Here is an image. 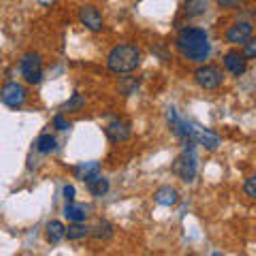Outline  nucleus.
<instances>
[{"mask_svg": "<svg viewBox=\"0 0 256 256\" xmlns=\"http://www.w3.org/2000/svg\"><path fill=\"white\" fill-rule=\"evenodd\" d=\"M79 22H82L84 26L88 30H92V32H102V28H105V20H102L100 11L96 9V6H92V4L84 6V9L79 11Z\"/></svg>", "mask_w": 256, "mask_h": 256, "instance_id": "6e6552de", "label": "nucleus"}, {"mask_svg": "<svg viewBox=\"0 0 256 256\" xmlns=\"http://www.w3.org/2000/svg\"><path fill=\"white\" fill-rule=\"evenodd\" d=\"M190 139L196 143V146H203L205 150H218L220 148V137L216 134L214 130H207V128L201 126H192V132H190Z\"/></svg>", "mask_w": 256, "mask_h": 256, "instance_id": "0eeeda50", "label": "nucleus"}, {"mask_svg": "<svg viewBox=\"0 0 256 256\" xmlns=\"http://www.w3.org/2000/svg\"><path fill=\"white\" fill-rule=\"evenodd\" d=\"M38 2H41L43 6H52V4L56 2V0H38Z\"/></svg>", "mask_w": 256, "mask_h": 256, "instance_id": "cd10ccee", "label": "nucleus"}, {"mask_svg": "<svg viewBox=\"0 0 256 256\" xmlns=\"http://www.w3.org/2000/svg\"><path fill=\"white\" fill-rule=\"evenodd\" d=\"M252 34H254V26L250 22H237V24H233V26L228 28L226 41L230 45H244L248 38H252Z\"/></svg>", "mask_w": 256, "mask_h": 256, "instance_id": "1a4fd4ad", "label": "nucleus"}, {"mask_svg": "<svg viewBox=\"0 0 256 256\" xmlns=\"http://www.w3.org/2000/svg\"><path fill=\"white\" fill-rule=\"evenodd\" d=\"M178 45L180 54L184 56L186 60L190 62H196L201 64L210 58L212 54V43H210V36H207V32L201 30V28H184L180 30L178 34Z\"/></svg>", "mask_w": 256, "mask_h": 256, "instance_id": "f257e3e1", "label": "nucleus"}, {"mask_svg": "<svg viewBox=\"0 0 256 256\" xmlns=\"http://www.w3.org/2000/svg\"><path fill=\"white\" fill-rule=\"evenodd\" d=\"M194 82L203 90H218L224 82V73L218 66H214V64H205V66H198L194 70Z\"/></svg>", "mask_w": 256, "mask_h": 256, "instance_id": "39448f33", "label": "nucleus"}, {"mask_svg": "<svg viewBox=\"0 0 256 256\" xmlns=\"http://www.w3.org/2000/svg\"><path fill=\"white\" fill-rule=\"evenodd\" d=\"M216 2H218L222 9H235V6L248 2V0H216Z\"/></svg>", "mask_w": 256, "mask_h": 256, "instance_id": "393cba45", "label": "nucleus"}, {"mask_svg": "<svg viewBox=\"0 0 256 256\" xmlns=\"http://www.w3.org/2000/svg\"><path fill=\"white\" fill-rule=\"evenodd\" d=\"M62 194H64V198H66V203H73L75 201V188L73 186H64Z\"/></svg>", "mask_w": 256, "mask_h": 256, "instance_id": "bb28decb", "label": "nucleus"}, {"mask_svg": "<svg viewBox=\"0 0 256 256\" xmlns=\"http://www.w3.org/2000/svg\"><path fill=\"white\" fill-rule=\"evenodd\" d=\"M244 58L246 60H254L256 58V41L254 38H248L244 43Z\"/></svg>", "mask_w": 256, "mask_h": 256, "instance_id": "5701e85b", "label": "nucleus"}, {"mask_svg": "<svg viewBox=\"0 0 256 256\" xmlns=\"http://www.w3.org/2000/svg\"><path fill=\"white\" fill-rule=\"evenodd\" d=\"M84 107H86V96L79 94V92H75V94L66 100V105H64V111H66V114H79V111H84Z\"/></svg>", "mask_w": 256, "mask_h": 256, "instance_id": "412c9836", "label": "nucleus"}, {"mask_svg": "<svg viewBox=\"0 0 256 256\" xmlns=\"http://www.w3.org/2000/svg\"><path fill=\"white\" fill-rule=\"evenodd\" d=\"M139 86H141V82L137 77H124L122 82H120V92H122L124 96H130V94H134L139 90Z\"/></svg>", "mask_w": 256, "mask_h": 256, "instance_id": "4be33fe9", "label": "nucleus"}, {"mask_svg": "<svg viewBox=\"0 0 256 256\" xmlns=\"http://www.w3.org/2000/svg\"><path fill=\"white\" fill-rule=\"evenodd\" d=\"M207 11H210V0H186L184 2V15L190 20L201 18Z\"/></svg>", "mask_w": 256, "mask_h": 256, "instance_id": "2eb2a0df", "label": "nucleus"}, {"mask_svg": "<svg viewBox=\"0 0 256 256\" xmlns=\"http://www.w3.org/2000/svg\"><path fill=\"white\" fill-rule=\"evenodd\" d=\"M154 201L158 205H162V207H173V205H178V201H180V192L175 190L173 186H162V188L156 190Z\"/></svg>", "mask_w": 256, "mask_h": 256, "instance_id": "ddd939ff", "label": "nucleus"}, {"mask_svg": "<svg viewBox=\"0 0 256 256\" xmlns=\"http://www.w3.org/2000/svg\"><path fill=\"white\" fill-rule=\"evenodd\" d=\"M0 100L9 109H20L24 102H26V90H24V86H20L18 82H9L0 90Z\"/></svg>", "mask_w": 256, "mask_h": 256, "instance_id": "423d86ee", "label": "nucleus"}, {"mask_svg": "<svg viewBox=\"0 0 256 256\" xmlns=\"http://www.w3.org/2000/svg\"><path fill=\"white\" fill-rule=\"evenodd\" d=\"M64 216H66L70 222H86V218H88V207L86 205H77L75 201L73 203H66V207H64Z\"/></svg>", "mask_w": 256, "mask_h": 256, "instance_id": "f3484780", "label": "nucleus"}, {"mask_svg": "<svg viewBox=\"0 0 256 256\" xmlns=\"http://www.w3.org/2000/svg\"><path fill=\"white\" fill-rule=\"evenodd\" d=\"M88 190H90L92 196H105L109 192V180L98 175V178H94L92 182H88Z\"/></svg>", "mask_w": 256, "mask_h": 256, "instance_id": "6ab92c4d", "label": "nucleus"}, {"mask_svg": "<svg viewBox=\"0 0 256 256\" xmlns=\"http://www.w3.org/2000/svg\"><path fill=\"white\" fill-rule=\"evenodd\" d=\"M45 235L52 246H58L60 242H64V237H66V226H64L60 220H52V222H47V226H45Z\"/></svg>", "mask_w": 256, "mask_h": 256, "instance_id": "4468645a", "label": "nucleus"}, {"mask_svg": "<svg viewBox=\"0 0 256 256\" xmlns=\"http://www.w3.org/2000/svg\"><path fill=\"white\" fill-rule=\"evenodd\" d=\"M22 75L30 86H38L43 82V58L36 52H30L22 58Z\"/></svg>", "mask_w": 256, "mask_h": 256, "instance_id": "7ed1b4c3", "label": "nucleus"}, {"mask_svg": "<svg viewBox=\"0 0 256 256\" xmlns=\"http://www.w3.org/2000/svg\"><path fill=\"white\" fill-rule=\"evenodd\" d=\"M196 171H198V166H196V156H194V152L184 150V154L173 162V173L178 175L182 182L192 184V182H194V178H196Z\"/></svg>", "mask_w": 256, "mask_h": 256, "instance_id": "20e7f679", "label": "nucleus"}, {"mask_svg": "<svg viewBox=\"0 0 256 256\" xmlns=\"http://www.w3.org/2000/svg\"><path fill=\"white\" fill-rule=\"evenodd\" d=\"M105 132L111 143H124L130 139V124L124 122V120H114V122L107 124Z\"/></svg>", "mask_w": 256, "mask_h": 256, "instance_id": "9d476101", "label": "nucleus"}, {"mask_svg": "<svg viewBox=\"0 0 256 256\" xmlns=\"http://www.w3.org/2000/svg\"><path fill=\"white\" fill-rule=\"evenodd\" d=\"M86 237H90V228L82 222H73L66 228V237L64 239H68V242H82V239H86Z\"/></svg>", "mask_w": 256, "mask_h": 256, "instance_id": "a211bd4d", "label": "nucleus"}, {"mask_svg": "<svg viewBox=\"0 0 256 256\" xmlns=\"http://www.w3.org/2000/svg\"><path fill=\"white\" fill-rule=\"evenodd\" d=\"M141 64V52L137 45L132 43H120L109 52L107 68L116 75H128L137 70Z\"/></svg>", "mask_w": 256, "mask_h": 256, "instance_id": "f03ea898", "label": "nucleus"}, {"mask_svg": "<svg viewBox=\"0 0 256 256\" xmlns=\"http://www.w3.org/2000/svg\"><path fill=\"white\" fill-rule=\"evenodd\" d=\"M54 126L58 128V130H68V128H70V124L66 122V120H64V116H62V114H58V116L54 118Z\"/></svg>", "mask_w": 256, "mask_h": 256, "instance_id": "a878e982", "label": "nucleus"}, {"mask_svg": "<svg viewBox=\"0 0 256 256\" xmlns=\"http://www.w3.org/2000/svg\"><path fill=\"white\" fill-rule=\"evenodd\" d=\"M56 148H58V141L50 132H45L36 139V152H41V154H52V152H56Z\"/></svg>", "mask_w": 256, "mask_h": 256, "instance_id": "aec40b11", "label": "nucleus"}, {"mask_svg": "<svg viewBox=\"0 0 256 256\" xmlns=\"http://www.w3.org/2000/svg\"><path fill=\"white\" fill-rule=\"evenodd\" d=\"M90 235L94 239H98V242H109V239L116 235V228H114V224L111 222L100 220V222H96L94 228H90Z\"/></svg>", "mask_w": 256, "mask_h": 256, "instance_id": "dca6fc26", "label": "nucleus"}, {"mask_svg": "<svg viewBox=\"0 0 256 256\" xmlns=\"http://www.w3.org/2000/svg\"><path fill=\"white\" fill-rule=\"evenodd\" d=\"M224 66H226V70L233 77H242L248 68V60L244 58L242 52H228L224 56Z\"/></svg>", "mask_w": 256, "mask_h": 256, "instance_id": "9b49d317", "label": "nucleus"}, {"mask_svg": "<svg viewBox=\"0 0 256 256\" xmlns=\"http://www.w3.org/2000/svg\"><path fill=\"white\" fill-rule=\"evenodd\" d=\"M73 173H75V178L77 180H82V182H92L94 178H98L100 175V162H79L75 169H73Z\"/></svg>", "mask_w": 256, "mask_h": 256, "instance_id": "f8f14e48", "label": "nucleus"}, {"mask_svg": "<svg viewBox=\"0 0 256 256\" xmlns=\"http://www.w3.org/2000/svg\"><path fill=\"white\" fill-rule=\"evenodd\" d=\"M244 190H246V196L248 198H256V178H248L246 180V186H244Z\"/></svg>", "mask_w": 256, "mask_h": 256, "instance_id": "b1692460", "label": "nucleus"}]
</instances>
